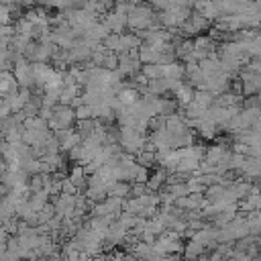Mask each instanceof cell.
I'll use <instances>...</instances> for the list:
<instances>
[{
	"instance_id": "1",
	"label": "cell",
	"mask_w": 261,
	"mask_h": 261,
	"mask_svg": "<svg viewBox=\"0 0 261 261\" xmlns=\"http://www.w3.org/2000/svg\"><path fill=\"white\" fill-rule=\"evenodd\" d=\"M188 14H190L188 6H171V8L163 10L161 20H163L165 24H177V22H184V20L188 18Z\"/></svg>"
},
{
	"instance_id": "2",
	"label": "cell",
	"mask_w": 261,
	"mask_h": 261,
	"mask_svg": "<svg viewBox=\"0 0 261 261\" xmlns=\"http://www.w3.org/2000/svg\"><path fill=\"white\" fill-rule=\"evenodd\" d=\"M149 18H151V12L147 8H143V6H130L126 22L130 27H145L149 22Z\"/></svg>"
},
{
	"instance_id": "3",
	"label": "cell",
	"mask_w": 261,
	"mask_h": 261,
	"mask_svg": "<svg viewBox=\"0 0 261 261\" xmlns=\"http://www.w3.org/2000/svg\"><path fill=\"white\" fill-rule=\"evenodd\" d=\"M71 22L77 24V27H82V29H86V27H90L94 22V14L92 12H86V10H75L71 14Z\"/></svg>"
},
{
	"instance_id": "4",
	"label": "cell",
	"mask_w": 261,
	"mask_h": 261,
	"mask_svg": "<svg viewBox=\"0 0 261 261\" xmlns=\"http://www.w3.org/2000/svg\"><path fill=\"white\" fill-rule=\"evenodd\" d=\"M124 20H126V16H124V14H116V12L108 14V27H110V29H114L116 33H118V31L122 29Z\"/></svg>"
},
{
	"instance_id": "5",
	"label": "cell",
	"mask_w": 261,
	"mask_h": 261,
	"mask_svg": "<svg viewBox=\"0 0 261 261\" xmlns=\"http://www.w3.org/2000/svg\"><path fill=\"white\" fill-rule=\"evenodd\" d=\"M8 14H10V8L6 4H0V24L8 22Z\"/></svg>"
},
{
	"instance_id": "6",
	"label": "cell",
	"mask_w": 261,
	"mask_h": 261,
	"mask_svg": "<svg viewBox=\"0 0 261 261\" xmlns=\"http://www.w3.org/2000/svg\"><path fill=\"white\" fill-rule=\"evenodd\" d=\"M153 4H155L157 8H163V10L171 8V0H153Z\"/></svg>"
},
{
	"instance_id": "7",
	"label": "cell",
	"mask_w": 261,
	"mask_h": 261,
	"mask_svg": "<svg viewBox=\"0 0 261 261\" xmlns=\"http://www.w3.org/2000/svg\"><path fill=\"white\" fill-rule=\"evenodd\" d=\"M96 2H98V4H102V6L106 8V6H112V4L116 2V0H96Z\"/></svg>"
},
{
	"instance_id": "8",
	"label": "cell",
	"mask_w": 261,
	"mask_h": 261,
	"mask_svg": "<svg viewBox=\"0 0 261 261\" xmlns=\"http://www.w3.org/2000/svg\"><path fill=\"white\" fill-rule=\"evenodd\" d=\"M253 2H257V0H253Z\"/></svg>"
}]
</instances>
